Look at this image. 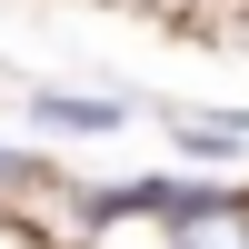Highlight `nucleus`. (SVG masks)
Wrapping results in <instances>:
<instances>
[{
  "instance_id": "obj_4",
  "label": "nucleus",
  "mask_w": 249,
  "mask_h": 249,
  "mask_svg": "<svg viewBox=\"0 0 249 249\" xmlns=\"http://www.w3.org/2000/svg\"><path fill=\"white\" fill-rule=\"evenodd\" d=\"M0 249H60V239H50V230H30V219L10 210V219H0Z\"/></svg>"
},
{
  "instance_id": "obj_3",
  "label": "nucleus",
  "mask_w": 249,
  "mask_h": 249,
  "mask_svg": "<svg viewBox=\"0 0 249 249\" xmlns=\"http://www.w3.org/2000/svg\"><path fill=\"white\" fill-rule=\"evenodd\" d=\"M170 249H249V190L210 179V199L170 219Z\"/></svg>"
},
{
  "instance_id": "obj_1",
  "label": "nucleus",
  "mask_w": 249,
  "mask_h": 249,
  "mask_svg": "<svg viewBox=\"0 0 249 249\" xmlns=\"http://www.w3.org/2000/svg\"><path fill=\"white\" fill-rule=\"evenodd\" d=\"M150 120L179 170H210V179L249 170V100H150Z\"/></svg>"
},
{
  "instance_id": "obj_2",
  "label": "nucleus",
  "mask_w": 249,
  "mask_h": 249,
  "mask_svg": "<svg viewBox=\"0 0 249 249\" xmlns=\"http://www.w3.org/2000/svg\"><path fill=\"white\" fill-rule=\"evenodd\" d=\"M140 120L130 90H60V80H20V130H40L50 150H90V140H120Z\"/></svg>"
}]
</instances>
